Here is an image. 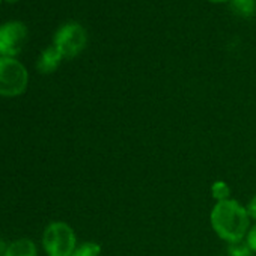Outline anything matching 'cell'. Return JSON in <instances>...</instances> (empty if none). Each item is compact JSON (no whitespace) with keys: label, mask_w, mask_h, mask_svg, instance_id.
<instances>
[{"label":"cell","mask_w":256,"mask_h":256,"mask_svg":"<svg viewBox=\"0 0 256 256\" xmlns=\"http://www.w3.org/2000/svg\"><path fill=\"white\" fill-rule=\"evenodd\" d=\"M210 220L214 232L228 242L244 240L250 229L247 210L235 199L216 202L211 210Z\"/></svg>","instance_id":"obj_1"},{"label":"cell","mask_w":256,"mask_h":256,"mask_svg":"<svg viewBox=\"0 0 256 256\" xmlns=\"http://www.w3.org/2000/svg\"><path fill=\"white\" fill-rule=\"evenodd\" d=\"M77 235L65 222H52L42 234V247L47 256H71L77 248Z\"/></svg>","instance_id":"obj_2"},{"label":"cell","mask_w":256,"mask_h":256,"mask_svg":"<svg viewBox=\"0 0 256 256\" xmlns=\"http://www.w3.org/2000/svg\"><path fill=\"white\" fill-rule=\"evenodd\" d=\"M29 72L17 58L0 56V96L14 98L26 92Z\"/></svg>","instance_id":"obj_3"},{"label":"cell","mask_w":256,"mask_h":256,"mask_svg":"<svg viewBox=\"0 0 256 256\" xmlns=\"http://www.w3.org/2000/svg\"><path fill=\"white\" fill-rule=\"evenodd\" d=\"M88 44V35L82 24L76 22H68L62 24L54 36L53 46L59 50L64 59H72L78 56Z\"/></svg>","instance_id":"obj_4"},{"label":"cell","mask_w":256,"mask_h":256,"mask_svg":"<svg viewBox=\"0 0 256 256\" xmlns=\"http://www.w3.org/2000/svg\"><path fill=\"white\" fill-rule=\"evenodd\" d=\"M28 28L20 20H11L0 24V56L16 58L24 47Z\"/></svg>","instance_id":"obj_5"},{"label":"cell","mask_w":256,"mask_h":256,"mask_svg":"<svg viewBox=\"0 0 256 256\" xmlns=\"http://www.w3.org/2000/svg\"><path fill=\"white\" fill-rule=\"evenodd\" d=\"M62 60L64 58L59 53V50L54 46H50L40 53L38 60H36V70L41 74H52L59 68Z\"/></svg>","instance_id":"obj_6"},{"label":"cell","mask_w":256,"mask_h":256,"mask_svg":"<svg viewBox=\"0 0 256 256\" xmlns=\"http://www.w3.org/2000/svg\"><path fill=\"white\" fill-rule=\"evenodd\" d=\"M4 256H38V247L30 238H17L6 246Z\"/></svg>","instance_id":"obj_7"},{"label":"cell","mask_w":256,"mask_h":256,"mask_svg":"<svg viewBox=\"0 0 256 256\" xmlns=\"http://www.w3.org/2000/svg\"><path fill=\"white\" fill-rule=\"evenodd\" d=\"M229 8L238 17L250 18L256 14V0H229Z\"/></svg>","instance_id":"obj_8"},{"label":"cell","mask_w":256,"mask_h":256,"mask_svg":"<svg viewBox=\"0 0 256 256\" xmlns=\"http://www.w3.org/2000/svg\"><path fill=\"white\" fill-rule=\"evenodd\" d=\"M253 250L248 246L247 240H240V241H234L229 242L226 254L228 256H252Z\"/></svg>","instance_id":"obj_9"},{"label":"cell","mask_w":256,"mask_h":256,"mask_svg":"<svg viewBox=\"0 0 256 256\" xmlns=\"http://www.w3.org/2000/svg\"><path fill=\"white\" fill-rule=\"evenodd\" d=\"M100 254H101V246L94 241H86L78 244L71 256H100Z\"/></svg>","instance_id":"obj_10"},{"label":"cell","mask_w":256,"mask_h":256,"mask_svg":"<svg viewBox=\"0 0 256 256\" xmlns=\"http://www.w3.org/2000/svg\"><path fill=\"white\" fill-rule=\"evenodd\" d=\"M211 194L217 202L230 199V187L224 181H216L211 186Z\"/></svg>","instance_id":"obj_11"},{"label":"cell","mask_w":256,"mask_h":256,"mask_svg":"<svg viewBox=\"0 0 256 256\" xmlns=\"http://www.w3.org/2000/svg\"><path fill=\"white\" fill-rule=\"evenodd\" d=\"M246 240H247L248 246L252 247L253 253H256V223L248 229V234H247Z\"/></svg>","instance_id":"obj_12"},{"label":"cell","mask_w":256,"mask_h":256,"mask_svg":"<svg viewBox=\"0 0 256 256\" xmlns=\"http://www.w3.org/2000/svg\"><path fill=\"white\" fill-rule=\"evenodd\" d=\"M246 210H247V214H248L250 220H254L256 222V194L248 200Z\"/></svg>","instance_id":"obj_13"},{"label":"cell","mask_w":256,"mask_h":256,"mask_svg":"<svg viewBox=\"0 0 256 256\" xmlns=\"http://www.w3.org/2000/svg\"><path fill=\"white\" fill-rule=\"evenodd\" d=\"M208 2H212V4H222V2H229V0H208Z\"/></svg>","instance_id":"obj_14"},{"label":"cell","mask_w":256,"mask_h":256,"mask_svg":"<svg viewBox=\"0 0 256 256\" xmlns=\"http://www.w3.org/2000/svg\"><path fill=\"white\" fill-rule=\"evenodd\" d=\"M6 2H10V4H16L17 0H6Z\"/></svg>","instance_id":"obj_15"},{"label":"cell","mask_w":256,"mask_h":256,"mask_svg":"<svg viewBox=\"0 0 256 256\" xmlns=\"http://www.w3.org/2000/svg\"><path fill=\"white\" fill-rule=\"evenodd\" d=\"M0 2H2V0H0Z\"/></svg>","instance_id":"obj_16"},{"label":"cell","mask_w":256,"mask_h":256,"mask_svg":"<svg viewBox=\"0 0 256 256\" xmlns=\"http://www.w3.org/2000/svg\"><path fill=\"white\" fill-rule=\"evenodd\" d=\"M226 256H228V254H226Z\"/></svg>","instance_id":"obj_17"}]
</instances>
